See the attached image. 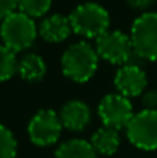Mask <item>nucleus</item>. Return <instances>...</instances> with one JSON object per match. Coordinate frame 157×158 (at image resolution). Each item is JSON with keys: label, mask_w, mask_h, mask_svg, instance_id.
Instances as JSON below:
<instances>
[{"label": "nucleus", "mask_w": 157, "mask_h": 158, "mask_svg": "<svg viewBox=\"0 0 157 158\" xmlns=\"http://www.w3.org/2000/svg\"><path fill=\"white\" fill-rule=\"evenodd\" d=\"M126 137L129 143L140 151L157 149V110L142 109L134 114L126 126Z\"/></svg>", "instance_id": "nucleus-5"}, {"label": "nucleus", "mask_w": 157, "mask_h": 158, "mask_svg": "<svg viewBox=\"0 0 157 158\" xmlns=\"http://www.w3.org/2000/svg\"><path fill=\"white\" fill-rule=\"evenodd\" d=\"M94 148V151L100 155H114L117 151H119V146H120V135H119V131L117 129H112V127H106L102 126L100 129H97L93 137H91V141H89Z\"/></svg>", "instance_id": "nucleus-12"}, {"label": "nucleus", "mask_w": 157, "mask_h": 158, "mask_svg": "<svg viewBox=\"0 0 157 158\" xmlns=\"http://www.w3.org/2000/svg\"><path fill=\"white\" fill-rule=\"evenodd\" d=\"M71 32L69 17L63 14H51L39 25V34L48 43H62L71 35Z\"/></svg>", "instance_id": "nucleus-11"}, {"label": "nucleus", "mask_w": 157, "mask_h": 158, "mask_svg": "<svg viewBox=\"0 0 157 158\" xmlns=\"http://www.w3.org/2000/svg\"><path fill=\"white\" fill-rule=\"evenodd\" d=\"M17 72L20 74V77L25 81L36 83V81H40L45 77L46 63L39 54L28 52L19 60V71Z\"/></svg>", "instance_id": "nucleus-13"}, {"label": "nucleus", "mask_w": 157, "mask_h": 158, "mask_svg": "<svg viewBox=\"0 0 157 158\" xmlns=\"http://www.w3.org/2000/svg\"><path fill=\"white\" fill-rule=\"evenodd\" d=\"M134 55L156 61L157 60V12H143L131 25L129 31Z\"/></svg>", "instance_id": "nucleus-4"}, {"label": "nucleus", "mask_w": 157, "mask_h": 158, "mask_svg": "<svg viewBox=\"0 0 157 158\" xmlns=\"http://www.w3.org/2000/svg\"><path fill=\"white\" fill-rule=\"evenodd\" d=\"M19 71V60L14 51L0 45V81L9 80Z\"/></svg>", "instance_id": "nucleus-15"}, {"label": "nucleus", "mask_w": 157, "mask_h": 158, "mask_svg": "<svg viewBox=\"0 0 157 158\" xmlns=\"http://www.w3.org/2000/svg\"><path fill=\"white\" fill-rule=\"evenodd\" d=\"M62 121L55 110L52 109H40L34 114L28 124L29 140L40 148L51 146L59 141L62 134Z\"/></svg>", "instance_id": "nucleus-7"}, {"label": "nucleus", "mask_w": 157, "mask_h": 158, "mask_svg": "<svg viewBox=\"0 0 157 158\" xmlns=\"http://www.w3.org/2000/svg\"><path fill=\"white\" fill-rule=\"evenodd\" d=\"M93 144L83 138H72L63 141L55 149V158H97Z\"/></svg>", "instance_id": "nucleus-14"}, {"label": "nucleus", "mask_w": 157, "mask_h": 158, "mask_svg": "<svg viewBox=\"0 0 157 158\" xmlns=\"http://www.w3.org/2000/svg\"><path fill=\"white\" fill-rule=\"evenodd\" d=\"M97 114L106 127H112V129H126V126L129 124V121L134 117V110H133V103L129 102V98L120 95V94H108L100 100L99 107H97Z\"/></svg>", "instance_id": "nucleus-8"}, {"label": "nucleus", "mask_w": 157, "mask_h": 158, "mask_svg": "<svg viewBox=\"0 0 157 158\" xmlns=\"http://www.w3.org/2000/svg\"><path fill=\"white\" fill-rule=\"evenodd\" d=\"M140 103L146 110H157V91H145Z\"/></svg>", "instance_id": "nucleus-18"}, {"label": "nucleus", "mask_w": 157, "mask_h": 158, "mask_svg": "<svg viewBox=\"0 0 157 158\" xmlns=\"http://www.w3.org/2000/svg\"><path fill=\"white\" fill-rule=\"evenodd\" d=\"M156 0H126L128 6L133 8V9H137V11H145L148 9L150 6H153Z\"/></svg>", "instance_id": "nucleus-20"}, {"label": "nucleus", "mask_w": 157, "mask_h": 158, "mask_svg": "<svg viewBox=\"0 0 157 158\" xmlns=\"http://www.w3.org/2000/svg\"><path fill=\"white\" fill-rule=\"evenodd\" d=\"M99 55L96 46L89 45L85 40L69 45L62 54L60 64L62 72L66 78L76 83L89 81L99 69Z\"/></svg>", "instance_id": "nucleus-1"}, {"label": "nucleus", "mask_w": 157, "mask_h": 158, "mask_svg": "<svg viewBox=\"0 0 157 158\" xmlns=\"http://www.w3.org/2000/svg\"><path fill=\"white\" fill-rule=\"evenodd\" d=\"M96 51L99 58L111 64H129L134 54L129 34L122 31H108L96 40Z\"/></svg>", "instance_id": "nucleus-6"}, {"label": "nucleus", "mask_w": 157, "mask_h": 158, "mask_svg": "<svg viewBox=\"0 0 157 158\" xmlns=\"http://www.w3.org/2000/svg\"><path fill=\"white\" fill-rule=\"evenodd\" d=\"M17 0H0V20H5L8 15L15 12Z\"/></svg>", "instance_id": "nucleus-19"}, {"label": "nucleus", "mask_w": 157, "mask_h": 158, "mask_svg": "<svg viewBox=\"0 0 157 158\" xmlns=\"http://www.w3.org/2000/svg\"><path fill=\"white\" fill-rule=\"evenodd\" d=\"M15 155L17 140L5 124H0V158H15Z\"/></svg>", "instance_id": "nucleus-17"}, {"label": "nucleus", "mask_w": 157, "mask_h": 158, "mask_svg": "<svg viewBox=\"0 0 157 158\" xmlns=\"http://www.w3.org/2000/svg\"><path fill=\"white\" fill-rule=\"evenodd\" d=\"M62 126L72 132L83 131L91 123V109L82 100H68L59 112Z\"/></svg>", "instance_id": "nucleus-10"}, {"label": "nucleus", "mask_w": 157, "mask_h": 158, "mask_svg": "<svg viewBox=\"0 0 157 158\" xmlns=\"http://www.w3.org/2000/svg\"><path fill=\"white\" fill-rule=\"evenodd\" d=\"M114 86L117 89V94L126 98L139 97L146 91L148 78H146L145 71L140 66L129 63L117 69L116 77H114Z\"/></svg>", "instance_id": "nucleus-9"}, {"label": "nucleus", "mask_w": 157, "mask_h": 158, "mask_svg": "<svg viewBox=\"0 0 157 158\" xmlns=\"http://www.w3.org/2000/svg\"><path fill=\"white\" fill-rule=\"evenodd\" d=\"M52 5V0H17V9L31 19L45 15Z\"/></svg>", "instance_id": "nucleus-16"}, {"label": "nucleus", "mask_w": 157, "mask_h": 158, "mask_svg": "<svg viewBox=\"0 0 157 158\" xmlns=\"http://www.w3.org/2000/svg\"><path fill=\"white\" fill-rule=\"evenodd\" d=\"M72 32L83 39H99L109 31L111 17L102 5L94 2H85L77 5L68 15Z\"/></svg>", "instance_id": "nucleus-2"}, {"label": "nucleus", "mask_w": 157, "mask_h": 158, "mask_svg": "<svg viewBox=\"0 0 157 158\" xmlns=\"http://www.w3.org/2000/svg\"><path fill=\"white\" fill-rule=\"evenodd\" d=\"M39 34V28L36 26L34 19L26 14L15 11L2 20L0 25V37L6 48L14 52H20L33 46Z\"/></svg>", "instance_id": "nucleus-3"}]
</instances>
